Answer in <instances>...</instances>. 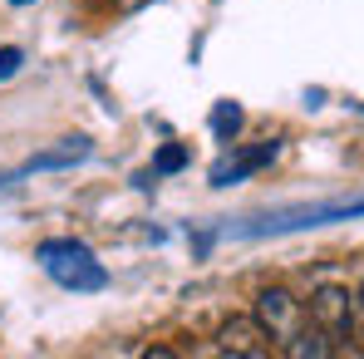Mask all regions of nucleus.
Returning a JSON list of instances; mask_svg holds the SVG:
<instances>
[{
	"instance_id": "obj_1",
	"label": "nucleus",
	"mask_w": 364,
	"mask_h": 359,
	"mask_svg": "<svg viewBox=\"0 0 364 359\" xmlns=\"http://www.w3.org/2000/svg\"><path fill=\"white\" fill-rule=\"evenodd\" d=\"M35 261L60 281L64 291H104L109 286V271L94 261V251L84 241H40Z\"/></svg>"
},
{
	"instance_id": "obj_2",
	"label": "nucleus",
	"mask_w": 364,
	"mask_h": 359,
	"mask_svg": "<svg viewBox=\"0 0 364 359\" xmlns=\"http://www.w3.org/2000/svg\"><path fill=\"white\" fill-rule=\"evenodd\" d=\"M305 310H310V325H320L330 340H350L360 330V291H350V286H335V281L315 286Z\"/></svg>"
},
{
	"instance_id": "obj_3",
	"label": "nucleus",
	"mask_w": 364,
	"mask_h": 359,
	"mask_svg": "<svg viewBox=\"0 0 364 359\" xmlns=\"http://www.w3.org/2000/svg\"><path fill=\"white\" fill-rule=\"evenodd\" d=\"M266 330H271V340L286 350L296 335H301L305 325H310V310H305V300H296L286 286H261L256 291V310H251Z\"/></svg>"
},
{
	"instance_id": "obj_4",
	"label": "nucleus",
	"mask_w": 364,
	"mask_h": 359,
	"mask_svg": "<svg viewBox=\"0 0 364 359\" xmlns=\"http://www.w3.org/2000/svg\"><path fill=\"white\" fill-rule=\"evenodd\" d=\"M217 355L266 359V355H281V345L271 340V330H266L256 315H232V320L217 330Z\"/></svg>"
},
{
	"instance_id": "obj_5",
	"label": "nucleus",
	"mask_w": 364,
	"mask_h": 359,
	"mask_svg": "<svg viewBox=\"0 0 364 359\" xmlns=\"http://www.w3.org/2000/svg\"><path fill=\"white\" fill-rule=\"evenodd\" d=\"M276 158V143H261L256 153H246V158H237V163H222L217 173H212V187H227V182H242L246 173H256V168H266Z\"/></svg>"
},
{
	"instance_id": "obj_6",
	"label": "nucleus",
	"mask_w": 364,
	"mask_h": 359,
	"mask_svg": "<svg viewBox=\"0 0 364 359\" xmlns=\"http://www.w3.org/2000/svg\"><path fill=\"white\" fill-rule=\"evenodd\" d=\"M212 128H217V138H232V133L242 128V109H237V104H217V114H212Z\"/></svg>"
},
{
	"instance_id": "obj_7",
	"label": "nucleus",
	"mask_w": 364,
	"mask_h": 359,
	"mask_svg": "<svg viewBox=\"0 0 364 359\" xmlns=\"http://www.w3.org/2000/svg\"><path fill=\"white\" fill-rule=\"evenodd\" d=\"M182 163H187V148H178V143H168V148L158 153V163H153V173H178Z\"/></svg>"
},
{
	"instance_id": "obj_8",
	"label": "nucleus",
	"mask_w": 364,
	"mask_h": 359,
	"mask_svg": "<svg viewBox=\"0 0 364 359\" xmlns=\"http://www.w3.org/2000/svg\"><path fill=\"white\" fill-rule=\"evenodd\" d=\"M20 60H25V55H20L15 45H5V50H0V79H10V74L20 69Z\"/></svg>"
},
{
	"instance_id": "obj_9",
	"label": "nucleus",
	"mask_w": 364,
	"mask_h": 359,
	"mask_svg": "<svg viewBox=\"0 0 364 359\" xmlns=\"http://www.w3.org/2000/svg\"><path fill=\"white\" fill-rule=\"evenodd\" d=\"M360 320H364V281H360Z\"/></svg>"
},
{
	"instance_id": "obj_10",
	"label": "nucleus",
	"mask_w": 364,
	"mask_h": 359,
	"mask_svg": "<svg viewBox=\"0 0 364 359\" xmlns=\"http://www.w3.org/2000/svg\"><path fill=\"white\" fill-rule=\"evenodd\" d=\"M10 5H35V0H10Z\"/></svg>"
}]
</instances>
